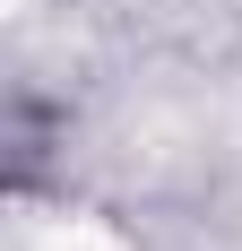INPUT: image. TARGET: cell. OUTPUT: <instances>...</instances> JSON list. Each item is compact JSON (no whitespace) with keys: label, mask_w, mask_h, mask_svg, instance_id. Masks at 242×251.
Instances as JSON below:
<instances>
[{"label":"cell","mask_w":242,"mask_h":251,"mask_svg":"<svg viewBox=\"0 0 242 251\" xmlns=\"http://www.w3.org/2000/svg\"><path fill=\"white\" fill-rule=\"evenodd\" d=\"M61 139H70V113L18 87V96H9V139H0V148H9V182L35 191V182H44V156L61 148Z\"/></svg>","instance_id":"obj_1"}]
</instances>
